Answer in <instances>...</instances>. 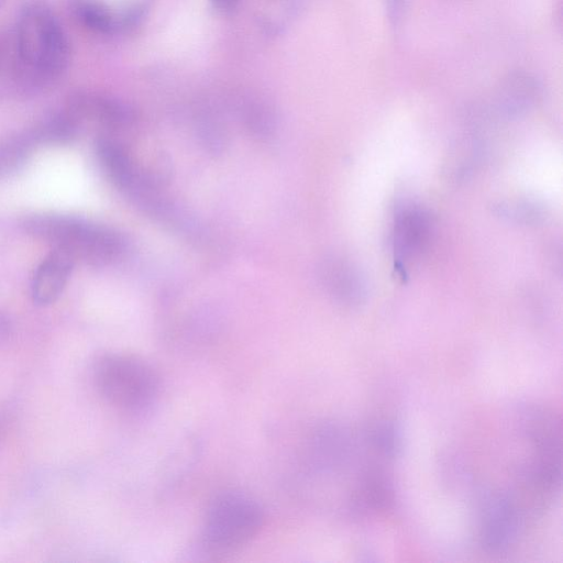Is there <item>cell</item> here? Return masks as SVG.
<instances>
[{
  "label": "cell",
  "mask_w": 563,
  "mask_h": 563,
  "mask_svg": "<svg viewBox=\"0 0 563 563\" xmlns=\"http://www.w3.org/2000/svg\"><path fill=\"white\" fill-rule=\"evenodd\" d=\"M19 84L41 89L57 81L70 63V43L47 0H22L14 34Z\"/></svg>",
  "instance_id": "1"
},
{
  "label": "cell",
  "mask_w": 563,
  "mask_h": 563,
  "mask_svg": "<svg viewBox=\"0 0 563 563\" xmlns=\"http://www.w3.org/2000/svg\"><path fill=\"white\" fill-rule=\"evenodd\" d=\"M22 228L33 238L91 266L118 261L126 250L125 239L113 229L74 216L34 213L22 220Z\"/></svg>",
  "instance_id": "2"
},
{
  "label": "cell",
  "mask_w": 563,
  "mask_h": 563,
  "mask_svg": "<svg viewBox=\"0 0 563 563\" xmlns=\"http://www.w3.org/2000/svg\"><path fill=\"white\" fill-rule=\"evenodd\" d=\"M92 378L104 400L130 412L146 410L159 390L154 368L131 354L106 353L98 356L92 365Z\"/></svg>",
  "instance_id": "3"
},
{
  "label": "cell",
  "mask_w": 563,
  "mask_h": 563,
  "mask_svg": "<svg viewBox=\"0 0 563 563\" xmlns=\"http://www.w3.org/2000/svg\"><path fill=\"white\" fill-rule=\"evenodd\" d=\"M264 523V511L251 496L224 490L209 503L202 539L209 550L228 552L250 542Z\"/></svg>",
  "instance_id": "4"
},
{
  "label": "cell",
  "mask_w": 563,
  "mask_h": 563,
  "mask_svg": "<svg viewBox=\"0 0 563 563\" xmlns=\"http://www.w3.org/2000/svg\"><path fill=\"white\" fill-rule=\"evenodd\" d=\"M523 514L511 492L487 490L477 508V540L487 552H503L518 538Z\"/></svg>",
  "instance_id": "5"
},
{
  "label": "cell",
  "mask_w": 563,
  "mask_h": 563,
  "mask_svg": "<svg viewBox=\"0 0 563 563\" xmlns=\"http://www.w3.org/2000/svg\"><path fill=\"white\" fill-rule=\"evenodd\" d=\"M96 154L110 180L129 197L145 206L156 197L154 188L119 143L100 137L96 143Z\"/></svg>",
  "instance_id": "6"
},
{
  "label": "cell",
  "mask_w": 563,
  "mask_h": 563,
  "mask_svg": "<svg viewBox=\"0 0 563 563\" xmlns=\"http://www.w3.org/2000/svg\"><path fill=\"white\" fill-rule=\"evenodd\" d=\"M431 235V219L421 207L406 205L395 214L393 250L395 262L404 267L426 249Z\"/></svg>",
  "instance_id": "7"
},
{
  "label": "cell",
  "mask_w": 563,
  "mask_h": 563,
  "mask_svg": "<svg viewBox=\"0 0 563 563\" xmlns=\"http://www.w3.org/2000/svg\"><path fill=\"white\" fill-rule=\"evenodd\" d=\"M64 108L80 125L92 122L114 130L129 125L133 120V113L124 103L97 92H73Z\"/></svg>",
  "instance_id": "8"
},
{
  "label": "cell",
  "mask_w": 563,
  "mask_h": 563,
  "mask_svg": "<svg viewBox=\"0 0 563 563\" xmlns=\"http://www.w3.org/2000/svg\"><path fill=\"white\" fill-rule=\"evenodd\" d=\"M319 277L327 292L339 303L358 307L367 298V284L362 272L340 256L324 258L319 267Z\"/></svg>",
  "instance_id": "9"
},
{
  "label": "cell",
  "mask_w": 563,
  "mask_h": 563,
  "mask_svg": "<svg viewBox=\"0 0 563 563\" xmlns=\"http://www.w3.org/2000/svg\"><path fill=\"white\" fill-rule=\"evenodd\" d=\"M540 96L539 81L531 74L517 70L500 80L496 89L495 102L501 114L516 118L531 110Z\"/></svg>",
  "instance_id": "10"
},
{
  "label": "cell",
  "mask_w": 563,
  "mask_h": 563,
  "mask_svg": "<svg viewBox=\"0 0 563 563\" xmlns=\"http://www.w3.org/2000/svg\"><path fill=\"white\" fill-rule=\"evenodd\" d=\"M66 252L53 249L38 265L32 280V298L40 306L56 301L62 295L75 265Z\"/></svg>",
  "instance_id": "11"
},
{
  "label": "cell",
  "mask_w": 563,
  "mask_h": 563,
  "mask_svg": "<svg viewBox=\"0 0 563 563\" xmlns=\"http://www.w3.org/2000/svg\"><path fill=\"white\" fill-rule=\"evenodd\" d=\"M80 124L65 109L51 112L26 131L34 144H64L78 133Z\"/></svg>",
  "instance_id": "12"
},
{
  "label": "cell",
  "mask_w": 563,
  "mask_h": 563,
  "mask_svg": "<svg viewBox=\"0 0 563 563\" xmlns=\"http://www.w3.org/2000/svg\"><path fill=\"white\" fill-rule=\"evenodd\" d=\"M69 8L87 30L101 35H118L114 15L101 0H70Z\"/></svg>",
  "instance_id": "13"
},
{
  "label": "cell",
  "mask_w": 563,
  "mask_h": 563,
  "mask_svg": "<svg viewBox=\"0 0 563 563\" xmlns=\"http://www.w3.org/2000/svg\"><path fill=\"white\" fill-rule=\"evenodd\" d=\"M493 212L508 221L536 225L544 221L547 211L543 205L531 198L503 199L493 205Z\"/></svg>",
  "instance_id": "14"
},
{
  "label": "cell",
  "mask_w": 563,
  "mask_h": 563,
  "mask_svg": "<svg viewBox=\"0 0 563 563\" xmlns=\"http://www.w3.org/2000/svg\"><path fill=\"white\" fill-rule=\"evenodd\" d=\"M301 0H263L260 24L267 34L276 35L289 25Z\"/></svg>",
  "instance_id": "15"
},
{
  "label": "cell",
  "mask_w": 563,
  "mask_h": 563,
  "mask_svg": "<svg viewBox=\"0 0 563 563\" xmlns=\"http://www.w3.org/2000/svg\"><path fill=\"white\" fill-rule=\"evenodd\" d=\"M34 145L27 132L0 141V177L16 170Z\"/></svg>",
  "instance_id": "16"
},
{
  "label": "cell",
  "mask_w": 563,
  "mask_h": 563,
  "mask_svg": "<svg viewBox=\"0 0 563 563\" xmlns=\"http://www.w3.org/2000/svg\"><path fill=\"white\" fill-rule=\"evenodd\" d=\"M13 423V410L10 406L0 407V442L7 437Z\"/></svg>",
  "instance_id": "17"
},
{
  "label": "cell",
  "mask_w": 563,
  "mask_h": 563,
  "mask_svg": "<svg viewBox=\"0 0 563 563\" xmlns=\"http://www.w3.org/2000/svg\"><path fill=\"white\" fill-rule=\"evenodd\" d=\"M211 7L221 14H232L241 0H208Z\"/></svg>",
  "instance_id": "18"
},
{
  "label": "cell",
  "mask_w": 563,
  "mask_h": 563,
  "mask_svg": "<svg viewBox=\"0 0 563 563\" xmlns=\"http://www.w3.org/2000/svg\"><path fill=\"white\" fill-rule=\"evenodd\" d=\"M10 332V324L5 317L0 312V340L4 339Z\"/></svg>",
  "instance_id": "19"
},
{
  "label": "cell",
  "mask_w": 563,
  "mask_h": 563,
  "mask_svg": "<svg viewBox=\"0 0 563 563\" xmlns=\"http://www.w3.org/2000/svg\"><path fill=\"white\" fill-rule=\"evenodd\" d=\"M390 16L395 18L400 7V0H385Z\"/></svg>",
  "instance_id": "20"
},
{
  "label": "cell",
  "mask_w": 563,
  "mask_h": 563,
  "mask_svg": "<svg viewBox=\"0 0 563 563\" xmlns=\"http://www.w3.org/2000/svg\"><path fill=\"white\" fill-rule=\"evenodd\" d=\"M4 0H0V9L3 7Z\"/></svg>",
  "instance_id": "21"
}]
</instances>
